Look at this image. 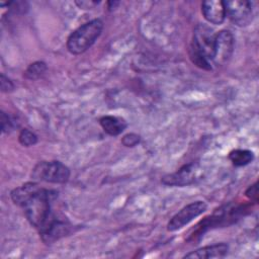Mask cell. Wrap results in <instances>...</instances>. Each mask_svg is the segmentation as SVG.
I'll use <instances>...</instances> for the list:
<instances>
[{
	"mask_svg": "<svg viewBox=\"0 0 259 259\" xmlns=\"http://www.w3.org/2000/svg\"><path fill=\"white\" fill-rule=\"evenodd\" d=\"M201 12L204 18L212 24H222L226 18V8L224 1L208 0L201 3Z\"/></svg>",
	"mask_w": 259,
	"mask_h": 259,
	"instance_id": "10",
	"label": "cell"
},
{
	"mask_svg": "<svg viewBox=\"0 0 259 259\" xmlns=\"http://www.w3.org/2000/svg\"><path fill=\"white\" fill-rule=\"evenodd\" d=\"M70 177L69 168L60 161L38 162L31 172L34 181H46L50 183H66Z\"/></svg>",
	"mask_w": 259,
	"mask_h": 259,
	"instance_id": "4",
	"label": "cell"
},
{
	"mask_svg": "<svg viewBox=\"0 0 259 259\" xmlns=\"http://www.w3.org/2000/svg\"><path fill=\"white\" fill-rule=\"evenodd\" d=\"M226 15L238 26H247L253 19V4L246 0L224 1Z\"/></svg>",
	"mask_w": 259,
	"mask_h": 259,
	"instance_id": "7",
	"label": "cell"
},
{
	"mask_svg": "<svg viewBox=\"0 0 259 259\" xmlns=\"http://www.w3.org/2000/svg\"><path fill=\"white\" fill-rule=\"evenodd\" d=\"M258 183L255 182L254 184H252L251 186L248 187V189L246 190L245 194L248 198H250L251 200H253L254 202L258 201Z\"/></svg>",
	"mask_w": 259,
	"mask_h": 259,
	"instance_id": "21",
	"label": "cell"
},
{
	"mask_svg": "<svg viewBox=\"0 0 259 259\" xmlns=\"http://www.w3.org/2000/svg\"><path fill=\"white\" fill-rule=\"evenodd\" d=\"M0 84H1V91L2 92H10L14 89L13 82L8 77H6L3 73L1 74Z\"/></svg>",
	"mask_w": 259,
	"mask_h": 259,
	"instance_id": "20",
	"label": "cell"
},
{
	"mask_svg": "<svg viewBox=\"0 0 259 259\" xmlns=\"http://www.w3.org/2000/svg\"><path fill=\"white\" fill-rule=\"evenodd\" d=\"M0 5L3 7L4 5H7V7L13 12V13H25L28 8L29 5L26 1H9V2H1Z\"/></svg>",
	"mask_w": 259,
	"mask_h": 259,
	"instance_id": "17",
	"label": "cell"
},
{
	"mask_svg": "<svg viewBox=\"0 0 259 259\" xmlns=\"http://www.w3.org/2000/svg\"><path fill=\"white\" fill-rule=\"evenodd\" d=\"M17 125L15 123V119L11 117L9 114L5 113L4 111L1 112V130L3 134H9L13 131V128Z\"/></svg>",
	"mask_w": 259,
	"mask_h": 259,
	"instance_id": "18",
	"label": "cell"
},
{
	"mask_svg": "<svg viewBox=\"0 0 259 259\" xmlns=\"http://www.w3.org/2000/svg\"><path fill=\"white\" fill-rule=\"evenodd\" d=\"M103 29L101 19H92L75 29L67 39V49L73 55L86 52L99 37Z\"/></svg>",
	"mask_w": 259,
	"mask_h": 259,
	"instance_id": "3",
	"label": "cell"
},
{
	"mask_svg": "<svg viewBox=\"0 0 259 259\" xmlns=\"http://www.w3.org/2000/svg\"><path fill=\"white\" fill-rule=\"evenodd\" d=\"M99 123L103 131L110 136H118L126 127V122L123 119L112 115L102 116L99 119Z\"/></svg>",
	"mask_w": 259,
	"mask_h": 259,
	"instance_id": "13",
	"label": "cell"
},
{
	"mask_svg": "<svg viewBox=\"0 0 259 259\" xmlns=\"http://www.w3.org/2000/svg\"><path fill=\"white\" fill-rule=\"evenodd\" d=\"M200 170L198 162H191L183 165L176 172L165 175L161 181L167 186H186L199 179Z\"/></svg>",
	"mask_w": 259,
	"mask_h": 259,
	"instance_id": "6",
	"label": "cell"
},
{
	"mask_svg": "<svg viewBox=\"0 0 259 259\" xmlns=\"http://www.w3.org/2000/svg\"><path fill=\"white\" fill-rule=\"evenodd\" d=\"M206 208L207 204L202 200L193 201L185 205L171 218L167 225V230L169 232H175L182 229L195 218L202 214L206 210Z\"/></svg>",
	"mask_w": 259,
	"mask_h": 259,
	"instance_id": "5",
	"label": "cell"
},
{
	"mask_svg": "<svg viewBox=\"0 0 259 259\" xmlns=\"http://www.w3.org/2000/svg\"><path fill=\"white\" fill-rule=\"evenodd\" d=\"M19 143L24 147H30L37 143V136L28 128H23L20 131L18 136Z\"/></svg>",
	"mask_w": 259,
	"mask_h": 259,
	"instance_id": "16",
	"label": "cell"
},
{
	"mask_svg": "<svg viewBox=\"0 0 259 259\" xmlns=\"http://www.w3.org/2000/svg\"><path fill=\"white\" fill-rule=\"evenodd\" d=\"M215 33L206 24H198L194 28L189 57L194 65L203 70H211Z\"/></svg>",
	"mask_w": 259,
	"mask_h": 259,
	"instance_id": "2",
	"label": "cell"
},
{
	"mask_svg": "<svg viewBox=\"0 0 259 259\" xmlns=\"http://www.w3.org/2000/svg\"><path fill=\"white\" fill-rule=\"evenodd\" d=\"M70 232V225L66 220L60 219L57 215L39 231L41 240L46 244H53L60 238L66 236Z\"/></svg>",
	"mask_w": 259,
	"mask_h": 259,
	"instance_id": "9",
	"label": "cell"
},
{
	"mask_svg": "<svg viewBox=\"0 0 259 259\" xmlns=\"http://www.w3.org/2000/svg\"><path fill=\"white\" fill-rule=\"evenodd\" d=\"M229 246L226 243H217L212 245H207L191 251L186 254L184 258L192 259H209V258H223L228 254Z\"/></svg>",
	"mask_w": 259,
	"mask_h": 259,
	"instance_id": "11",
	"label": "cell"
},
{
	"mask_svg": "<svg viewBox=\"0 0 259 259\" xmlns=\"http://www.w3.org/2000/svg\"><path fill=\"white\" fill-rule=\"evenodd\" d=\"M47 70V64L41 61L34 62L30 64L24 72V77L28 80L38 79Z\"/></svg>",
	"mask_w": 259,
	"mask_h": 259,
	"instance_id": "15",
	"label": "cell"
},
{
	"mask_svg": "<svg viewBox=\"0 0 259 259\" xmlns=\"http://www.w3.org/2000/svg\"><path fill=\"white\" fill-rule=\"evenodd\" d=\"M229 159L235 166H245L251 163L254 159V154L249 150L237 149L229 154Z\"/></svg>",
	"mask_w": 259,
	"mask_h": 259,
	"instance_id": "14",
	"label": "cell"
},
{
	"mask_svg": "<svg viewBox=\"0 0 259 259\" xmlns=\"http://www.w3.org/2000/svg\"><path fill=\"white\" fill-rule=\"evenodd\" d=\"M40 187L36 182H27L19 187L14 188L11 193V199L12 201L19 205L22 206Z\"/></svg>",
	"mask_w": 259,
	"mask_h": 259,
	"instance_id": "12",
	"label": "cell"
},
{
	"mask_svg": "<svg viewBox=\"0 0 259 259\" xmlns=\"http://www.w3.org/2000/svg\"><path fill=\"white\" fill-rule=\"evenodd\" d=\"M234 36L230 30H222L215 34L211 64L222 66L229 62L234 52Z\"/></svg>",
	"mask_w": 259,
	"mask_h": 259,
	"instance_id": "8",
	"label": "cell"
},
{
	"mask_svg": "<svg viewBox=\"0 0 259 259\" xmlns=\"http://www.w3.org/2000/svg\"><path fill=\"white\" fill-rule=\"evenodd\" d=\"M56 197V192L45 188H39L23 205L26 219L35 229L42 230L54 218L52 201Z\"/></svg>",
	"mask_w": 259,
	"mask_h": 259,
	"instance_id": "1",
	"label": "cell"
},
{
	"mask_svg": "<svg viewBox=\"0 0 259 259\" xmlns=\"http://www.w3.org/2000/svg\"><path fill=\"white\" fill-rule=\"evenodd\" d=\"M140 136H138L137 134H127L125 136H123L122 140H121V143L123 146L125 147H135L137 146L139 143H140Z\"/></svg>",
	"mask_w": 259,
	"mask_h": 259,
	"instance_id": "19",
	"label": "cell"
},
{
	"mask_svg": "<svg viewBox=\"0 0 259 259\" xmlns=\"http://www.w3.org/2000/svg\"><path fill=\"white\" fill-rule=\"evenodd\" d=\"M79 8L82 9H90L99 3V1H76L75 2Z\"/></svg>",
	"mask_w": 259,
	"mask_h": 259,
	"instance_id": "22",
	"label": "cell"
}]
</instances>
